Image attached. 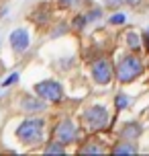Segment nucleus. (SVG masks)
<instances>
[{
    "label": "nucleus",
    "mask_w": 149,
    "mask_h": 156,
    "mask_svg": "<svg viewBox=\"0 0 149 156\" xmlns=\"http://www.w3.org/2000/svg\"><path fill=\"white\" fill-rule=\"evenodd\" d=\"M16 136L25 144H37L43 138V121L41 119H27L18 125Z\"/></svg>",
    "instance_id": "f257e3e1"
},
{
    "label": "nucleus",
    "mask_w": 149,
    "mask_h": 156,
    "mask_svg": "<svg viewBox=\"0 0 149 156\" xmlns=\"http://www.w3.org/2000/svg\"><path fill=\"white\" fill-rule=\"evenodd\" d=\"M143 72V64L139 58H135V55H127L123 62L118 64V70H117V76L121 82H131V80H135V78L139 76Z\"/></svg>",
    "instance_id": "f03ea898"
},
{
    "label": "nucleus",
    "mask_w": 149,
    "mask_h": 156,
    "mask_svg": "<svg viewBox=\"0 0 149 156\" xmlns=\"http://www.w3.org/2000/svg\"><path fill=\"white\" fill-rule=\"evenodd\" d=\"M35 93L39 94L41 99L51 101V103H57V101L63 99V88H61V84L55 82V80H45V82L35 84Z\"/></svg>",
    "instance_id": "7ed1b4c3"
},
{
    "label": "nucleus",
    "mask_w": 149,
    "mask_h": 156,
    "mask_svg": "<svg viewBox=\"0 0 149 156\" xmlns=\"http://www.w3.org/2000/svg\"><path fill=\"white\" fill-rule=\"evenodd\" d=\"M84 119L88 121L90 129H102L104 125L108 123V113H106L104 107H92V109L86 111Z\"/></svg>",
    "instance_id": "20e7f679"
},
{
    "label": "nucleus",
    "mask_w": 149,
    "mask_h": 156,
    "mask_svg": "<svg viewBox=\"0 0 149 156\" xmlns=\"http://www.w3.org/2000/svg\"><path fill=\"white\" fill-rule=\"evenodd\" d=\"M92 76L98 84H108L110 78H112V68L106 60H96L92 66Z\"/></svg>",
    "instance_id": "39448f33"
},
{
    "label": "nucleus",
    "mask_w": 149,
    "mask_h": 156,
    "mask_svg": "<svg viewBox=\"0 0 149 156\" xmlns=\"http://www.w3.org/2000/svg\"><path fill=\"white\" fill-rule=\"evenodd\" d=\"M55 138H57V142H61V144L74 142V138H76V127H74V123H71L70 119H65V121H61V123L57 125Z\"/></svg>",
    "instance_id": "423d86ee"
},
{
    "label": "nucleus",
    "mask_w": 149,
    "mask_h": 156,
    "mask_svg": "<svg viewBox=\"0 0 149 156\" xmlns=\"http://www.w3.org/2000/svg\"><path fill=\"white\" fill-rule=\"evenodd\" d=\"M10 45L15 51L18 54H23L25 49L29 47V33L25 31V29H16V31L10 33Z\"/></svg>",
    "instance_id": "0eeeda50"
},
{
    "label": "nucleus",
    "mask_w": 149,
    "mask_h": 156,
    "mask_svg": "<svg viewBox=\"0 0 149 156\" xmlns=\"http://www.w3.org/2000/svg\"><path fill=\"white\" fill-rule=\"evenodd\" d=\"M123 138L125 140H135V138H139L141 136V127L137 123H129V125H125V129H123Z\"/></svg>",
    "instance_id": "6e6552de"
},
{
    "label": "nucleus",
    "mask_w": 149,
    "mask_h": 156,
    "mask_svg": "<svg viewBox=\"0 0 149 156\" xmlns=\"http://www.w3.org/2000/svg\"><path fill=\"white\" fill-rule=\"evenodd\" d=\"M112 152H114V154H135L137 150H135V146L131 144V142H129V144L125 142V144H121L118 148H114Z\"/></svg>",
    "instance_id": "1a4fd4ad"
},
{
    "label": "nucleus",
    "mask_w": 149,
    "mask_h": 156,
    "mask_svg": "<svg viewBox=\"0 0 149 156\" xmlns=\"http://www.w3.org/2000/svg\"><path fill=\"white\" fill-rule=\"evenodd\" d=\"M23 107H25V111H41L43 109V103H37L35 99H25Z\"/></svg>",
    "instance_id": "9d476101"
},
{
    "label": "nucleus",
    "mask_w": 149,
    "mask_h": 156,
    "mask_svg": "<svg viewBox=\"0 0 149 156\" xmlns=\"http://www.w3.org/2000/svg\"><path fill=\"white\" fill-rule=\"evenodd\" d=\"M45 154H63V144L61 142H53L45 148Z\"/></svg>",
    "instance_id": "9b49d317"
},
{
    "label": "nucleus",
    "mask_w": 149,
    "mask_h": 156,
    "mask_svg": "<svg viewBox=\"0 0 149 156\" xmlns=\"http://www.w3.org/2000/svg\"><path fill=\"white\" fill-rule=\"evenodd\" d=\"M127 43H129L131 49H139V37H137L135 33H129V35H127Z\"/></svg>",
    "instance_id": "f8f14e48"
},
{
    "label": "nucleus",
    "mask_w": 149,
    "mask_h": 156,
    "mask_svg": "<svg viewBox=\"0 0 149 156\" xmlns=\"http://www.w3.org/2000/svg\"><path fill=\"white\" fill-rule=\"evenodd\" d=\"M125 21H127V16H125V15H121V12H117V15L110 16V25H123Z\"/></svg>",
    "instance_id": "ddd939ff"
},
{
    "label": "nucleus",
    "mask_w": 149,
    "mask_h": 156,
    "mask_svg": "<svg viewBox=\"0 0 149 156\" xmlns=\"http://www.w3.org/2000/svg\"><path fill=\"white\" fill-rule=\"evenodd\" d=\"M127 105H129V97H127V94H118L117 97V107L118 109H125Z\"/></svg>",
    "instance_id": "4468645a"
},
{
    "label": "nucleus",
    "mask_w": 149,
    "mask_h": 156,
    "mask_svg": "<svg viewBox=\"0 0 149 156\" xmlns=\"http://www.w3.org/2000/svg\"><path fill=\"white\" fill-rule=\"evenodd\" d=\"M102 150L98 148V146H94L92 144V148H82V154H100Z\"/></svg>",
    "instance_id": "2eb2a0df"
},
{
    "label": "nucleus",
    "mask_w": 149,
    "mask_h": 156,
    "mask_svg": "<svg viewBox=\"0 0 149 156\" xmlns=\"http://www.w3.org/2000/svg\"><path fill=\"white\" fill-rule=\"evenodd\" d=\"M16 80H18V74L15 72V74H10V76H8L6 80H4V86H10L12 82H16Z\"/></svg>",
    "instance_id": "dca6fc26"
},
{
    "label": "nucleus",
    "mask_w": 149,
    "mask_h": 156,
    "mask_svg": "<svg viewBox=\"0 0 149 156\" xmlns=\"http://www.w3.org/2000/svg\"><path fill=\"white\" fill-rule=\"evenodd\" d=\"M108 6H118V4H123V2H127V0H104Z\"/></svg>",
    "instance_id": "f3484780"
},
{
    "label": "nucleus",
    "mask_w": 149,
    "mask_h": 156,
    "mask_svg": "<svg viewBox=\"0 0 149 156\" xmlns=\"http://www.w3.org/2000/svg\"><path fill=\"white\" fill-rule=\"evenodd\" d=\"M86 21H88L86 16H78V19H76V27H78V29H80V27H84V23H86Z\"/></svg>",
    "instance_id": "a211bd4d"
},
{
    "label": "nucleus",
    "mask_w": 149,
    "mask_h": 156,
    "mask_svg": "<svg viewBox=\"0 0 149 156\" xmlns=\"http://www.w3.org/2000/svg\"><path fill=\"white\" fill-rule=\"evenodd\" d=\"M59 2H61L63 6H74V4H78L80 0H59Z\"/></svg>",
    "instance_id": "6ab92c4d"
},
{
    "label": "nucleus",
    "mask_w": 149,
    "mask_h": 156,
    "mask_svg": "<svg viewBox=\"0 0 149 156\" xmlns=\"http://www.w3.org/2000/svg\"><path fill=\"white\" fill-rule=\"evenodd\" d=\"M98 16H100V10H92V12H90L86 19H88V21H92V19H98Z\"/></svg>",
    "instance_id": "aec40b11"
},
{
    "label": "nucleus",
    "mask_w": 149,
    "mask_h": 156,
    "mask_svg": "<svg viewBox=\"0 0 149 156\" xmlns=\"http://www.w3.org/2000/svg\"><path fill=\"white\" fill-rule=\"evenodd\" d=\"M147 39H149V33H147Z\"/></svg>",
    "instance_id": "412c9836"
}]
</instances>
